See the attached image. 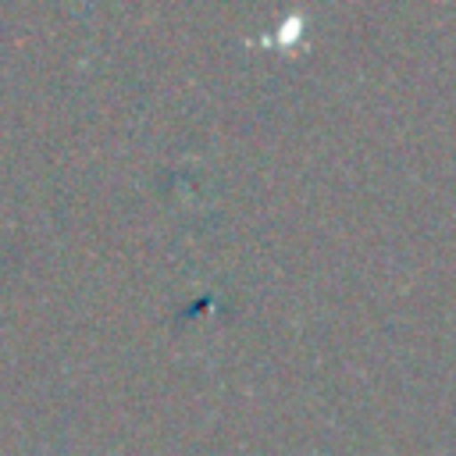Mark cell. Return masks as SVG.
<instances>
[]
</instances>
